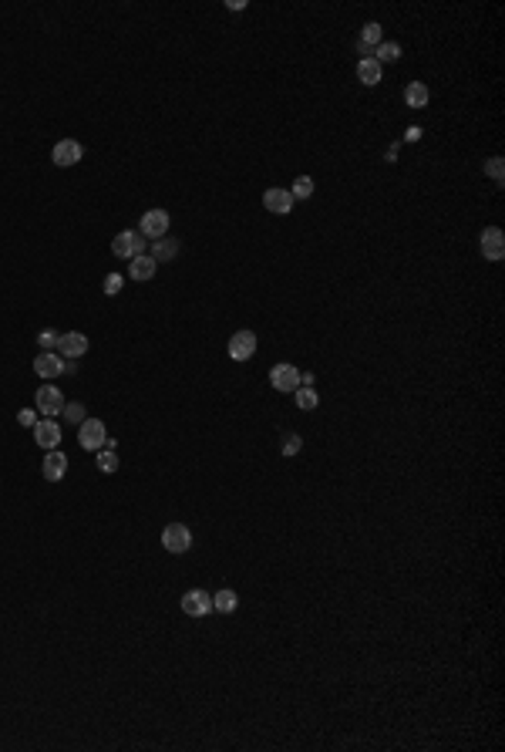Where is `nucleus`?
<instances>
[{"label": "nucleus", "mask_w": 505, "mask_h": 752, "mask_svg": "<svg viewBox=\"0 0 505 752\" xmlns=\"http://www.w3.org/2000/svg\"><path fill=\"white\" fill-rule=\"evenodd\" d=\"M104 442H108V432H104V422H101V418H84V422L77 425V445H81V449L98 452V449H104Z\"/></svg>", "instance_id": "nucleus-1"}, {"label": "nucleus", "mask_w": 505, "mask_h": 752, "mask_svg": "<svg viewBox=\"0 0 505 752\" xmlns=\"http://www.w3.org/2000/svg\"><path fill=\"white\" fill-rule=\"evenodd\" d=\"M34 405H37V412L44 418H54V415H61L64 412V395H61V388L57 385H41L37 388V395H34Z\"/></svg>", "instance_id": "nucleus-2"}, {"label": "nucleus", "mask_w": 505, "mask_h": 752, "mask_svg": "<svg viewBox=\"0 0 505 752\" xmlns=\"http://www.w3.org/2000/svg\"><path fill=\"white\" fill-rule=\"evenodd\" d=\"M111 253L122 260H131V257H142L145 253V236L135 233V230H125V233H118L111 240Z\"/></svg>", "instance_id": "nucleus-3"}, {"label": "nucleus", "mask_w": 505, "mask_h": 752, "mask_svg": "<svg viewBox=\"0 0 505 752\" xmlns=\"http://www.w3.org/2000/svg\"><path fill=\"white\" fill-rule=\"evenodd\" d=\"M270 385L277 391H283V395L297 391L300 388V371H297V364H286V361L273 364V368H270Z\"/></svg>", "instance_id": "nucleus-4"}, {"label": "nucleus", "mask_w": 505, "mask_h": 752, "mask_svg": "<svg viewBox=\"0 0 505 752\" xmlns=\"http://www.w3.org/2000/svg\"><path fill=\"white\" fill-rule=\"evenodd\" d=\"M162 546H165L169 553H185V550L192 546V530H189L185 523H169V526L162 530Z\"/></svg>", "instance_id": "nucleus-5"}, {"label": "nucleus", "mask_w": 505, "mask_h": 752, "mask_svg": "<svg viewBox=\"0 0 505 752\" xmlns=\"http://www.w3.org/2000/svg\"><path fill=\"white\" fill-rule=\"evenodd\" d=\"M138 233L145 236V240H162V236H169V213H165V209H149V213L142 216V223H138Z\"/></svg>", "instance_id": "nucleus-6"}, {"label": "nucleus", "mask_w": 505, "mask_h": 752, "mask_svg": "<svg viewBox=\"0 0 505 752\" xmlns=\"http://www.w3.org/2000/svg\"><path fill=\"white\" fill-rule=\"evenodd\" d=\"M84 159V145L75 142V138H61L54 149H50V162L54 165H61V169H68V165H75Z\"/></svg>", "instance_id": "nucleus-7"}, {"label": "nucleus", "mask_w": 505, "mask_h": 752, "mask_svg": "<svg viewBox=\"0 0 505 752\" xmlns=\"http://www.w3.org/2000/svg\"><path fill=\"white\" fill-rule=\"evenodd\" d=\"M61 358H68V361H77V358H84L88 355V337L81 334V331H68V334L57 337V348H54Z\"/></svg>", "instance_id": "nucleus-8"}, {"label": "nucleus", "mask_w": 505, "mask_h": 752, "mask_svg": "<svg viewBox=\"0 0 505 752\" xmlns=\"http://www.w3.org/2000/svg\"><path fill=\"white\" fill-rule=\"evenodd\" d=\"M479 243H481V257L485 260L499 263V260L505 257V233L499 230V226H485L481 236H479Z\"/></svg>", "instance_id": "nucleus-9"}, {"label": "nucleus", "mask_w": 505, "mask_h": 752, "mask_svg": "<svg viewBox=\"0 0 505 752\" xmlns=\"http://www.w3.org/2000/svg\"><path fill=\"white\" fill-rule=\"evenodd\" d=\"M182 611L189 614V618H205V614H212V594L209 591H189V594H182Z\"/></svg>", "instance_id": "nucleus-10"}, {"label": "nucleus", "mask_w": 505, "mask_h": 752, "mask_svg": "<svg viewBox=\"0 0 505 752\" xmlns=\"http://www.w3.org/2000/svg\"><path fill=\"white\" fill-rule=\"evenodd\" d=\"M256 355V334L252 331H236L229 337V358L232 361H250Z\"/></svg>", "instance_id": "nucleus-11"}, {"label": "nucleus", "mask_w": 505, "mask_h": 752, "mask_svg": "<svg viewBox=\"0 0 505 752\" xmlns=\"http://www.w3.org/2000/svg\"><path fill=\"white\" fill-rule=\"evenodd\" d=\"M34 442L41 445V449H57L61 445V425L54 422V418H37V425H34Z\"/></svg>", "instance_id": "nucleus-12"}, {"label": "nucleus", "mask_w": 505, "mask_h": 752, "mask_svg": "<svg viewBox=\"0 0 505 752\" xmlns=\"http://www.w3.org/2000/svg\"><path fill=\"white\" fill-rule=\"evenodd\" d=\"M263 206L270 209V213H277V216H286V213L293 209V196H290V189L270 186V189L263 193Z\"/></svg>", "instance_id": "nucleus-13"}, {"label": "nucleus", "mask_w": 505, "mask_h": 752, "mask_svg": "<svg viewBox=\"0 0 505 752\" xmlns=\"http://www.w3.org/2000/svg\"><path fill=\"white\" fill-rule=\"evenodd\" d=\"M64 371V358L57 355V351H41L37 358H34V375L37 378H57Z\"/></svg>", "instance_id": "nucleus-14"}, {"label": "nucleus", "mask_w": 505, "mask_h": 752, "mask_svg": "<svg viewBox=\"0 0 505 752\" xmlns=\"http://www.w3.org/2000/svg\"><path fill=\"white\" fill-rule=\"evenodd\" d=\"M64 472H68V456L57 452V449H50L48 456H44V463H41V476H44L48 483H61Z\"/></svg>", "instance_id": "nucleus-15"}, {"label": "nucleus", "mask_w": 505, "mask_h": 752, "mask_svg": "<svg viewBox=\"0 0 505 752\" xmlns=\"http://www.w3.org/2000/svg\"><path fill=\"white\" fill-rule=\"evenodd\" d=\"M155 270H158V263L149 257V253H142V257H131L128 260V277L131 280H138V284H145L155 277Z\"/></svg>", "instance_id": "nucleus-16"}, {"label": "nucleus", "mask_w": 505, "mask_h": 752, "mask_svg": "<svg viewBox=\"0 0 505 752\" xmlns=\"http://www.w3.org/2000/svg\"><path fill=\"white\" fill-rule=\"evenodd\" d=\"M378 44H380V24H378V21H371V24H364L360 37H357V54H364V57H374Z\"/></svg>", "instance_id": "nucleus-17"}, {"label": "nucleus", "mask_w": 505, "mask_h": 752, "mask_svg": "<svg viewBox=\"0 0 505 752\" xmlns=\"http://www.w3.org/2000/svg\"><path fill=\"white\" fill-rule=\"evenodd\" d=\"M428 102H431V91L425 81H411V84L404 88V105H407V108H425Z\"/></svg>", "instance_id": "nucleus-18"}, {"label": "nucleus", "mask_w": 505, "mask_h": 752, "mask_svg": "<svg viewBox=\"0 0 505 752\" xmlns=\"http://www.w3.org/2000/svg\"><path fill=\"white\" fill-rule=\"evenodd\" d=\"M176 253H178V240H172V236H162V240H155V243H152V253H149V257L155 260V263H169V260H176Z\"/></svg>", "instance_id": "nucleus-19"}, {"label": "nucleus", "mask_w": 505, "mask_h": 752, "mask_svg": "<svg viewBox=\"0 0 505 752\" xmlns=\"http://www.w3.org/2000/svg\"><path fill=\"white\" fill-rule=\"evenodd\" d=\"M380 75H384V71H380V64L374 57H360V61H357V81H360V84H378Z\"/></svg>", "instance_id": "nucleus-20"}, {"label": "nucleus", "mask_w": 505, "mask_h": 752, "mask_svg": "<svg viewBox=\"0 0 505 752\" xmlns=\"http://www.w3.org/2000/svg\"><path fill=\"white\" fill-rule=\"evenodd\" d=\"M236 604H239V597H236V591H229V587L216 591V597H212V611H219V614H232Z\"/></svg>", "instance_id": "nucleus-21"}, {"label": "nucleus", "mask_w": 505, "mask_h": 752, "mask_svg": "<svg viewBox=\"0 0 505 752\" xmlns=\"http://www.w3.org/2000/svg\"><path fill=\"white\" fill-rule=\"evenodd\" d=\"M374 61H378V64H394V61H401V44H394V41H380L378 51H374Z\"/></svg>", "instance_id": "nucleus-22"}, {"label": "nucleus", "mask_w": 505, "mask_h": 752, "mask_svg": "<svg viewBox=\"0 0 505 752\" xmlns=\"http://www.w3.org/2000/svg\"><path fill=\"white\" fill-rule=\"evenodd\" d=\"M293 395H297V409H300V412H313V409L320 405V398H317V391L313 388H303L300 385Z\"/></svg>", "instance_id": "nucleus-23"}, {"label": "nucleus", "mask_w": 505, "mask_h": 752, "mask_svg": "<svg viewBox=\"0 0 505 752\" xmlns=\"http://www.w3.org/2000/svg\"><path fill=\"white\" fill-rule=\"evenodd\" d=\"M290 196H293V199H310V196H313V179H310V176H297Z\"/></svg>", "instance_id": "nucleus-24"}, {"label": "nucleus", "mask_w": 505, "mask_h": 752, "mask_svg": "<svg viewBox=\"0 0 505 752\" xmlns=\"http://www.w3.org/2000/svg\"><path fill=\"white\" fill-rule=\"evenodd\" d=\"M95 466H98L101 472H115V469H118V456H115L111 449H98V459H95Z\"/></svg>", "instance_id": "nucleus-25"}, {"label": "nucleus", "mask_w": 505, "mask_h": 752, "mask_svg": "<svg viewBox=\"0 0 505 752\" xmlns=\"http://www.w3.org/2000/svg\"><path fill=\"white\" fill-rule=\"evenodd\" d=\"M61 415H64V422H71V425H81V422L88 418V412H84V405H81V402H71V405H64V412H61Z\"/></svg>", "instance_id": "nucleus-26"}, {"label": "nucleus", "mask_w": 505, "mask_h": 752, "mask_svg": "<svg viewBox=\"0 0 505 752\" xmlns=\"http://www.w3.org/2000/svg\"><path fill=\"white\" fill-rule=\"evenodd\" d=\"M101 287H104V294H111V297H115V294H122V287H125V277H122V274H108Z\"/></svg>", "instance_id": "nucleus-27"}, {"label": "nucleus", "mask_w": 505, "mask_h": 752, "mask_svg": "<svg viewBox=\"0 0 505 752\" xmlns=\"http://www.w3.org/2000/svg\"><path fill=\"white\" fill-rule=\"evenodd\" d=\"M485 172H488L495 182H502V176H505V159H499V156L488 159V162H485Z\"/></svg>", "instance_id": "nucleus-28"}, {"label": "nucleus", "mask_w": 505, "mask_h": 752, "mask_svg": "<svg viewBox=\"0 0 505 752\" xmlns=\"http://www.w3.org/2000/svg\"><path fill=\"white\" fill-rule=\"evenodd\" d=\"M57 337H61V334H54V331H41V334H37L41 351H54V348H57Z\"/></svg>", "instance_id": "nucleus-29"}, {"label": "nucleus", "mask_w": 505, "mask_h": 752, "mask_svg": "<svg viewBox=\"0 0 505 752\" xmlns=\"http://www.w3.org/2000/svg\"><path fill=\"white\" fill-rule=\"evenodd\" d=\"M300 449H303L300 436H286V439H283V456H297Z\"/></svg>", "instance_id": "nucleus-30"}, {"label": "nucleus", "mask_w": 505, "mask_h": 752, "mask_svg": "<svg viewBox=\"0 0 505 752\" xmlns=\"http://www.w3.org/2000/svg\"><path fill=\"white\" fill-rule=\"evenodd\" d=\"M17 422H21L24 429H34V425H37V412H34V409H21V412H17Z\"/></svg>", "instance_id": "nucleus-31"}, {"label": "nucleus", "mask_w": 505, "mask_h": 752, "mask_svg": "<svg viewBox=\"0 0 505 752\" xmlns=\"http://www.w3.org/2000/svg\"><path fill=\"white\" fill-rule=\"evenodd\" d=\"M226 7H229V10H243V7H246V0H229Z\"/></svg>", "instance_id": "nucleus-32"}]
</instances>
